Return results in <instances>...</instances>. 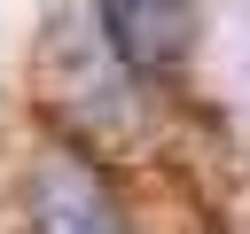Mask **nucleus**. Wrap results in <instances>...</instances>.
<instances>
[{"instance_id":"nucleus-1","label":"nucleus","mask_w":250,"mask_h":234,"mask_svg":"<svg viewBox=\"0 0 250 234\" xmlns=\"http://www.w3.org/2000/svg\"><path fill=\"white\" fill-rule=\"evenodd\" d=\"M23 195H31V234H125V211H117L109 179H102L94 156L70 148V140L39 148Z\"/></svg>"},{"instance_id":"nucleus-2","label":"nucleus","mask_w":250,"mask_h":234,"mask_svg":"<svg viewBox=\"0 0 250 234\" xmlns=\"http://www.w3.org/2000/svg\"><path fill=\"white\" fill-rule=\"evenodd\" d=\"M102 23H109L125 62L164 70L180 55V39H188V0H102Z\"/></svg>"}]
</instances>
